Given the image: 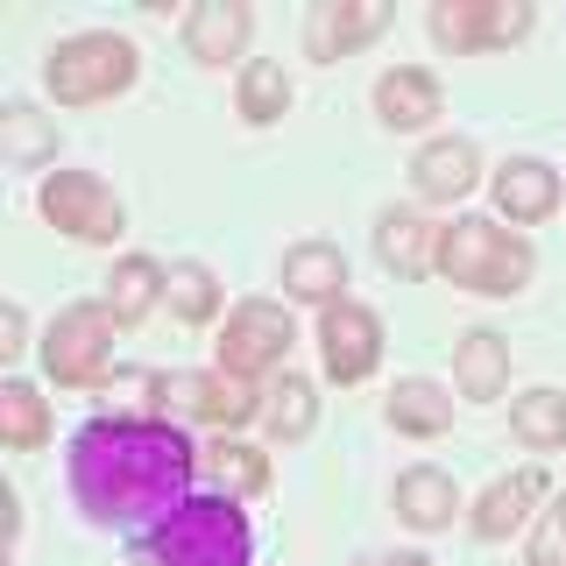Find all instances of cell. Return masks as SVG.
Listing matches in <instances>:
<instances>
[{
    "label": "cell",
    "mask_w": 566,
    "mask_h": 566,
    "mask_svg": "<svg viewBox=\"0 0 566 566\" xmlns=\"http://www.w3.org/2000/svg\"><path fill=\"white\" fill-rule=\"evenodd\" d=\"M71 495L99 531H142L149 538L170 510L191 503L199 447L170 418H93L71 432Z\"/></svg>",
    "instance_id": "6da1fadb"
},
{
    "label": "cell",
    "mask_w": 566,
    "mask_h": 566,
    "mask_svg": "<svg viewBox=\"0 0 566 566\" xmlns=\"http://www.w3.org/2000/svg\"><path fill=\"white\" fill-rule=\"evenodd\" d=\"M432 276H447L453 291H474V297H517L538 276V248L517 227H503L495 212H453L439 227Z\"/></svg>",
    "instance_id": "7a4b0ae2"
},
{
    "label": "cell",
    "mask_w": 566,
    "mask_h": 566,
    "mask_svg": "<svg viewBox=\"0 0 566 566\" xmlns=\"http://www.w3.org/2000/svg\"><path fill=\"white\" fill-rule=\"evenodd\" d=\"M135 78H142V50L120 29H78L64 43H50L43 57V93L57 106H106L135 93Z\"/></svg>",
    "instance_id": "3957f363"
},
{
    "label": "cell",
    "mask_w": 566,
    "mask_h": 566,
    "mask_svg": "<svg viewBox=\"0 0 566 566\" xmlns=\"http://www.w3.org/2000/svg\"><path fill=\"white\" fill-rule=\"evenodd\" d=\"M142 545H149V566H248L255 559V524L234 495H191Z\"/></svg>",
    "instance_id": "277c9868"
},
{
    "label": "cell",
    "mask_w": 566,
    "mask_h": 566,
    "mask_svg": "<svg viewBox=\"0 0 566 566\" xmlns=\"http://www.w3.org/2000/svg\"><path fill=\"white\" fill-rule=\"evenodd\" d=\"M149 418L241 432V424H262V389L227 376V368H156L149 376Z\"/></svg>",
    "instance_id": "5b68a950"
},
{
    "label": "cell",
    "mask_w": 566,
    "mask_h": 566,
    "mask_svg": "<svg viewBox=\"0 0 566 566\" xmlns=\"http://www.w3.org/2000/svg\"><path fill=\"white\" fill-rule=\"evenodd\" d=\"M120 318L106 297H78V305H64L57 318H50V333L35 340V354H43V376L57 389H106V376H114V347H120Z\"/></svg>",
    "instance_id": "8992f818"
},
{
    "label": "cell",
    "mask_w": 566,
    "mask_h": 566,
    "mask_svg": "<svg viewBox=\"0 0 566 566\" xmlns=\"http://www.w3.org/2000/svg\"><path fill=\"white\" fill-rule=\"evenodd\" d=\"M291 347H297L291 305H276V297H241V305H227V318H220L212 368H227V376L262 389V382H276L283 368H291Z\"/></svg>",
    "instance_id": "52a82bcc"
},
{
    "label": "cell",
    "mask_w": 566,
    "mask_h": 566,
    "mask_svg": "<svg viewBox=\"0 0 566 566\" xmlns=\"http://www.w3.org/2000/svg\"><path fill=\"white\" fill-rule=\"evenodd\" d=\"M35 212L78 248H114L128 234V206H120V191L99 170H50L35 185Z\"/></svg>",
    "instance_id": "ba28073f"
},
{
    "label": "cell",
    "mask_w": 566,
    "mask_h": 566,
    "mask_svg": "<svg viewBox=\"0 0 566 566\" xmlns=\"http://www.w3.org/2000/svg\"><path fill=\"white\" fill-rule=\"evenodd\" d=\"M424 29L447 57H489V50L524 43L538 29V8L531 0H432Z\"/></svg>",
    "instance_id": "9c48e42d"
},
{
    "label": "cell",
    "mask_w": 566,
    "mask_h": 566,
    "mask_svg": "<svg viewBox=\"0 0 566 566\" xmlns=\"http://www.w3.org/2000/svg\"><path fill=\"white\" fill-rule=\"evenodd\" d=\"M318 368H326V382L340 389H361L368 376L382 368V318L361 305V297H340V305L318 312Z\"/></svg>",
    "instance_id": "30bf717a"
},
{
    "label": "cell",
    "mask_w": 566,
    "mask_h": 566,
    "mask_svg": "<svg viewBox=\"0 0 566 566\" xmlns=\"http://www.w3.org/2000/svg\"><path fill=\"white\" fill-rule=\"evenodd\" d=\"M389 29H397V8H389V0H312V14H305V57L312 64H340V57L368 50Z\"/></svg>",
    "instance_id": "8fae6325"
},
{
    "label": "cell",
    "mask_w": 566,
    "mask_h": 566,
    "mask_svg": "<svg viewBox=\"0 0 566 566\" xmlns=\"http://www.w3.org/2000/svg\"><path fill=\"white\" fill-rule=\"evenodd\" d=\"M553 495V474L531 460V468H510V474H495V482L468 503V531L482 545H503V538H517V531L538 517V503Z\"/></svg>",
    "instance_id": "7c38bea8"
},
{
    "label": "cell",
    "mask_w": 566,
    "mask_h": 566,
    "mask_svg": "<svg viewBox=\"0 0 566 566\" xmlns=\"http://www.w3.org/2000/svg\"><path fill=\"white\" fill-rule=\"evenodd\" d=\"M248 35H255V8L248 0H199L185 14V57L199 71L248 64Z\"/></svg>",
    "instance_id": "4fadbf2b"
},
{
    "label": "cell",
    "mask_w": 566,
    "mask_h": 566,
    "mask_svg": "<svg viewBox=\"0 0 566 566\" xmlns=\"http://www.w3.org/2000/svg\"><path fill=\"white\" fill-rule=\"evenodd\" d=\"M489 199H495V220L538 227V220H553V212H559L566 185H559V170L545 164V156H510V164L489 177Z\"/></svg>",
    "instance_id": "5bb4252c"
},
{
    "label": "cell",
    "mask_w": 566,
    "mask_h": 566,
    "mask_svg": "<svg viewBox=\"0 0 566 566\" xmlns=\"http://www.w3.org/2000/svg\"><path fill=\"white\" fill-rule=\"evenodd\" d=\"M368 99H376V120L389 135H418V128H432V120L447 114V85H439V71H424V64H389Z\"/></svg>",
    "instance_id": "9a60e30c"
},
{
    "label": "cell",
    "mask_w": 566,
    "mask_h": 566,
    "mask_svg": "<svg viewBox=\"0 0 566 566\" xmlns=\"http://www.w3.org/2000/svg\"><path fill=\"white\" fill-rule=\"evenodd\" d=\"M389 510H397L403 531H418V538H432V531H453V517H468V495L447 468H403L397 489H389Z\"/></svg>",
    "instance_id": "2e32d148"
},
{
    "label": "cell",
    "mask_w": 566,
    "mask_h": 566,
    "mask_svg": "<svg viewBox=\"0 0 566 566\" xmlns=\"http://www.w3.org/2000/svg\"><path fill=\"white\" fill-rule=\"evenodd\" d=\"M474 185H482V149L468 135H432L411 156V191L424 206H460Z\"/></svg>",
    "instance_id": "e0dca14e"
},
{
    "label": "cell",
    "mask_w": 566,
    "mask_h": 566,
    "mask_svg": "<svg viewBox=\"0 0 566 566\" xmlns=\"http://www.w3.org/2000/svg\"><path fill=\"white\" fill-rule=\"evenodd\" d=\"M283 305H312V312H326V305H340L347 297V255L333 241H291L283 248Z\"/></svg>",
    "instance_id": "ac0fdd59"
},
{
    "label": "cell",
    "mask_w": 566,
    "mask_h": 566,
    "mask_svg": "<svg viewBox=\"0 0 566 566\" xmlns=\"http://www.w3.org/2000/svg\"><path fill=\"white\" fill-rule=\"evenodd\" d=\"M453 389L468 403H503L510 397V340L495 326H468L453 340Z\"/></svg>",
    "instance_id": "d6986e66"
},
{
    "label": "cell",
    "mask_w": 566,
    "mask_h": 566,
    "mask_svg": "<svg viewBox=\"0 0 566 566\" xmlns=\"http://www.w3.org/2000/svg\"><path fill=\"white\" fill-rule=\"evenodd\" d=\"M199 474L212 482V495H234V503H255V495H270V482H276L270 453L234 439V432H212V447H199Z\"/></svg>",
    "instance_id": "ffe728a7"
},
{
    "label": "cell",
    "mask_w": 566,
    "mask_h": 566,
    "mask_svg": "<svg viewBox=\"0 0 566 566\" xmlns=\"http://www.w3.org/2000/svg\"><path fill=\"white\" fill-rule=\"evenodd\" d=\"M432 248H439V227L424 220V212H411V206L376 212V255H382L389 276H403V283L432 276Z\"/></svg>",
    "instance_id": "44dd1931"
},
{
    "label": "cell",
    "mask_w": 566,
    "mask_h": 566,
    "mask_svg": "<svg viewBox=\"0 0 566 566\" xmlns=\"http://www.w3.org/2000/svg\"><path fill=\"white\" fill-rule=\"evenodd\" d=\"M382 418H389V432H397V439H447L453 432V397L432 376H403L397 389H389Z\"/></svg>",
    "instance_id": "7402d4cb"
},
{
    "label": "cell",
    "mask_w": 566,
    "mask_h": 566,
    "mask_svg": "<svg viewBox=\"0 0 566 566\" xmlns=\"http://www.w3.org/2000/svg\"><path fill=\"white\" fill-rule=\"evenodd\" d=\"M291 99H297V78L276 57H248L234 71V114H241V128H276V120L291 114Z\"/></svg>",
    "instance_id": "603a6c76"
},
{
    "label": "cell",
    "mask_w": 566,
    "mask_h": 566,
    "mask_svg": "<svg viewBox=\"0 0 566 566\" xmlns=\"http://www.w3.org/2000/svg\"><path fill=\"white\" fill-rule=\"evenodd\" d=\"M312 424H318V382H312V376L283 368L276 382H262V432H270L276 447L312 439Z\"/></svg>",
    "instance_id": "cb8c5ba5"
},
{
    "label": "cell",
    "mask_w": 566,
    "mask_h": 566,
    "mask_svg": "<svg viewBox=\"0 0 566 566\" xmlns=\"http://www.w3.org/2000/svg\"><path fill=\"white\" fill-rule=\"evenodd\" d=\"M0 156H8L14 170L57 164V120H50L43 106H29V99H8L0 106Z\"/></svg>",
    "instance_id": "d4e9b609"
},
{
    "label": "cell",
    "mask_w": 566,
    "mask_h": 566,
    "mask_svg": "<svg viewBox=\"0 0 566 566\" xmlns=\"http://www.w3.org/2000/svg\"><path fill=\"white\" fill-rule=\"evenodd\" d=\"M510 432H517V447L531 453H559L566 447V389L553 382H531L510 397Z\"/></svg>",
    "instance_id": "484cf974"
},
{
    "label": "cell",
    "mask_w": 566,
    "mask_h": 566,
    "mask_svg": "<svg viewBox=\"0 0 566 566\" xmlns=\"http://www.w3.org/2000/svg\"><path fill=\"white\" fill-rule=\"evenodd\" d=\"M50 397L35 382H22V376H8L0 382V447L8 453H35V447H50Z\"/></svg>",
    "instance_id": "4316f807"
},
{
    "label": "cell",
    "mask_w": 566,
    "mask_h": 566,
    "mask_svg": "<svg viewBox=\"0 0 566 566\" xmlns=\"http://www.w3.org/2000/svg\"><path fill=\"white\" fill-rule=\"evenodd\" d=\"M164 283H170V270L156 255H120L114 276H106V305H114L120 326H142V318L164 305Z\"/></svg>",
    "instance_id": "83f0119b"
},
{
    "label": "cell",
    "mask_w": 566,
    "mask_h": 566,
    "mask_svg": "<svg viewBox=\"0 0 566 566\" xmlns=\"http://www.w3.org/2000/svg\"><path fill=\"white\" fill-rule=\"evenodd\" d=\"M220 276L206 270V262H170V283H164V305L177 326H212L220 318Z\"/></svg>",
    "instance_id": "f1b7e54d"
},
{
    "label": "cell",
    "mask_w": 566,
    "mask_h": 566,
    "mask_svg": "<svg viewBox=\"0 0 566 566\" xmlns=\"http://www.w3.org/2000/svg\"><path fill=\"white\" fill-rule=\"evenodd\" d=\"M524 566H566V495H545L524 524Z\"/></svg>",
    "instance_id": "f546056e"
},
{
    "label": "cell",
    "mask_w": 566,
    "mask_h": 566,
    "mask_svg": "<svg viewBox=\"0 0 566 566\" xmlns=\"http://www.w3.org/2000/svg\"><path fill=\"white\" fill-rule=\"evenodd\" d=\"M0 354H29V312L22 305H0Z\"/></svg>",
    "instance_id": "4dcf8cb0"
},
{
    "label": "cell",
    "mask_w": 566,
    "mask_h": 566,
    "mask_svg": "<svg viewBox=\"0 0 566 566\" xmlns=\"http://www.w3.org/2000/svg\"><path fill=\"white\" fill-rule=\"evenodd\" d=\"M354 566H439V559H424V553H389V559H354Z\"/></svg>",
    "instance_id": "1f68e13d"
}]
</instances>
